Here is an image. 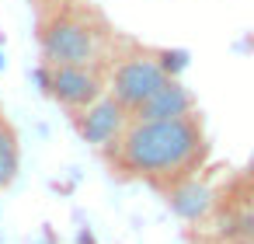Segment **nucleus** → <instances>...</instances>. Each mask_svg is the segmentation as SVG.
Returning a JSON list of instances; mask_svg holds the SVG:
<instances>
[{
	"label": "nucleus",
	"instance_id": "9d476101",
	"mask_svg": "<svg viewBox=\"0 0 254 244\" xmlns=\"http://www.w3.org/2000/svg\"><path fill=\"white\" fill-rule=\"evenodd\" d=\"M251 178H254V157H251Z\"/></svg>",
	"mask_w": 254,
	"mask_h": 244
},
{
	"label": "nucleus",
	"instance_id": "6e6552de",
	"mask_svg": "<svg viewBox=\"0 0 254 244\" xmlns=\"http://www.w3.org/2000/svg\"><path fill=\"white\" fill-rule=\"evenodd\" d=\"M21 167V147H18V133L14 126L0 115V188H7L18 178Z\"/></svg>",
	"mask_w": 254,
	"mask_h": 244
},
{
	"label": "nucleus",
	"instance_id": "20e7f679",
	"mask_svg": "<svg viewBox=\"0 0 254 244\" xmlns=\"http://www.w3.org/2000/svg\"><path fill=\"white\" fill-rule=\"evenodd\" d=\"M42 91L53 94L70 115L91 108L94 101H101L108 94V74L101 63H87V67H46L39 70Z\"/></svg>",
	"mask_w": 254,
	"mask_h": 244
},
{
	"label": "nucleus",
	"instance_id": "39448f33",
	"mask_svg": "<svg viewBox=\"0 0 254 244\" xmlns=\"http://www.w3.org/2000/svg\"><path fill=\"white\" fill-rule=\"evenodd\" d=\"M70 119H73L80 140L91 143V147L101 150V154H105V150L126 133V126H129V112H126L112 94H105L101 101H94L91 108H84V112H77V115H70Z\"/></svg>",
	"mask_w": 254,
	"mask_h": 244
},
{
	"label": "nucleus",
	"instance_id": "423d86ee",
	"mask_svg": "<svg viewBox=\"0 0 254 244\" xmlns=\"http://www.w3.org/2000/svg\"><path fill=\"white\" fill-rule=\"evenodd\" d=\"M185 115H195V98H191V91L178 81V77H171L164 87H157L129 119H185Z\"/></svg>",
	"mask_w": 254,
	"mask_h": 244
},
{
	"label": "nucleus",
	"instance_id": "f03ea898",
	"mask_svg": "<svg viewBox=\"0 0 254 244\" xmlns=\"http://www.w3.org/2000/svg\"><path fill=\"white\" fill-rule=\"evenodd\" d=\"M112 32L80 0H56L39 14V53L46 67H87L108 56Z\"/></svg>",
	"mask_w": 254,
	"mask_h": 244
},
{
	"label": "nucleus",
	"instance_id": "f257e3e1",
	"mask_svg": "<svg viewBox=\"0 0 254 244\" xmlns=\"http://www.w3.org/2000/svg\"><path fill=\"white\" fill-rule=\"evenodd\" d=\"M112 171L146 181L153 188H174L202 167L209 143L198 115L185 119H129L126 133L105 150Z\"/></svg>",
	"mask_w": 254,
	"mask_h": 244
},
{
	"label": "nucleus",
	"instance_id": "1a4fd4ad",
	"mask_svg": "<svg viewBox=\"0 0 254 244\" xmlns=\"http://www.w3.org/2000/svg\"><path fill=\"white\" fill-rule=\"evenodd\" d=\"M219 234L230 237L233 244H237V241H254V192L244 195V199L230 209V216L223 220V230H219Z\"/></svg>",
	"mask_w": 254,
	"mask_h": 244
},
{
	"label": "nucleus",
	"instance_id": "0eeeda50",
	"mask_svg": "<svg viewBox=\"0 0 254 244\" xmlns=\"http://www.w3.org/2000/svg\"><path fill=\"white\" fill-rule=\"evenodd\" d=\"M167 202H171V209H174L178 216H185V220H202V216L212 209V192H209L198 178H188V181L167 188Z\"/></svg>",
	"mask_w": 254,
	"mask_h": 244
},
{
	"label": "nucleus",
	"instance_id": "9b49d317",
	"mask_svg": "<svg viewBox=\"0 0 254 244\" xmlns=\"http://www.w3.org/2000/svg\"><path fill=\"white\" fill-rule=\"evenodd\" d=\"M237 244H254V241H237Z\"/></svg>",
	"mask_w": 254,
	"mask_h": 244
},
{
	"label": "nucleus",
	"instance_id": "7ed1b4c3",
	"mask_svg": "<svg viewBox=\"0 0 254 244\" xmlns=\"http://www.w3.org/2000/svg\"><path fill=\"white\" fill-rule=\"evenodd\" d=\"M171 81L160 53L153 49H126L122 56L112 60V70H108V94L132 115L157 87H164Z\"/></svg>",
	"mask_w": 254,
	"mask_h": 244
}]
</instances>
